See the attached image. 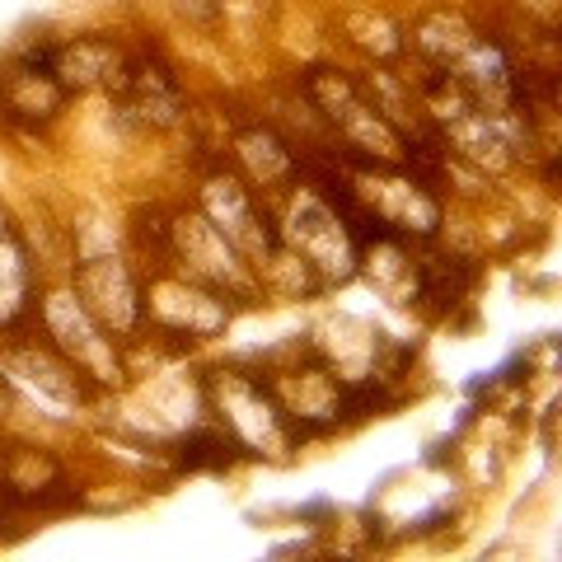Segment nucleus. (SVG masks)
<instances>
[{"instance_id":"obj_1","label":"nucleus","mask_w":562,"mask_h":562,"mask_svg":"<svg viewBox=\"0 0 562 562\" xmlns=\"http://www.w3.org/2000/svg\"><path fill=\"white\" fill-rule=\"evenodd\" d=\"M305 94H310L314 109L338 127V136L347 140V146L366 155V165H403L408 160L398 132L380 117V109L366 99L361 85H351L347 76H338V70H310Z\"/></svg>"},{"instance_id":"obj_2","label":"nucleus","mask_w":562,"mask_h":562,"mask_svg":"<svg viewBox=\"0 0 562 562\" xmlns=\"http://www.w3.org/2000/svg\"><path fill=\"white\" fill-rule=\"evenodd\" d=\"M286 239L295 258L314 268L324 281H347L357 272V244L347 235V221L338 216V206H328L319 192H301L291 202L286 216Z\"/></svg>"},{"instance_id":"obj_3","label":"nucleus","mask_w":562,"mask_h":562,"mask_svg":"<svg viewBox=\"0 0 562 562\" xmlns=\"http://www.w3.org/2000/svg\"><path fill=\"white\" fill-rule=\"evenodd\" d=\"M361 202L394 235H431L441 225L436 198L417 179H403L394 165H371V173L361 179Z\"/></svg>"},{"instance_id":"obj_4","label":"nucleus","mask_w":562,"mask_h":562,"mask_svg":"<svg viewBox=\"0 0 562 562\" xmlns=\"http://www.w3.org/2000/svg\"><path fill=\"white\" fill-rule=\"evenodd\" d=\"M61 99H66V90L47 70V47H33L24 61L0 70V113L10 122H24V127L52 122L61 109Z\"/></svg>"},{"instance_id":"obj_5","label":"nucleus","mask_w":562,"mask_h":562,"mask_svg":"<svg viewBox=\"0 0 562 562\" xmlns=\"http://www.w3.org/2000/svg\"><path fill=\"white\" fill-rule=\"evenodd\" d=\"M113 94L122 99V113L136 117L140 127H173L183 117L179 80L155 57H127V70H122V85Z\"/></svg>"},{"instance_id":"obj_6","label":"nucleus","mask_w":562,"mask_h":562,"mask_svg":"<svg viewBox=\"0 0 562 562\" xmlns=\"http://www.w3.org/2000/svg\"><path fill=\"white\" fill-rule=\"evenodd\" d=\"M206 221L231 239V249L249 254L258 262L277 254V235H272L268 216H262L258 202L235 179H211L206 183Z\"/></svg>"},{"instance_id":"obj_7","label":"nucleus","mask_w":562,"mask_h":562,"mask_svg":"<svg viewBox=\"0 0 562 562\" xmlns=\"http://www.w3.org/2000/svg\"><path fill=\"white\" fill-rule=\"evenodd\" d=\"M47 70L61 80V90H117L127 57L109 38H76L61 47H47Z\"/></svg>"},{"instance_id":"obj_8","label":"nucleus","mask_w":562,"mask_h":562,"mask_svg":"<svg viewBox=\"0 0 562 562\" xmlns=\"http://www.w3.org/2000/svg\"><path fill=\"white\" fill-rule=\"evenodd\" d=\"M80 295H85V310H90V319H99L103 328H117V333H127L136 324V291H132V281L127 272H122V262L117 258H94V262H85L80 268Z\"/></svg>"},{"instance_id":"obj_9","label":"nucleus","mask_w":562,"mask_h":562,"mask_svg":"<svg viewBox=\"0 0 562 562\" xmlns=\"http://www.w3.org/2000/svg\"><path fill=\"white\" fill-rule=\"evenodd\" d=\"M173 239H179V249H183V258L192 262V272L198 277L216 281L221 291H249V277H244L231 239H225L211 221H198V216L179 221L173 225Z\"/></svg>"},{"instance_id":"obj_10","label":"nucleus","mask_w":562,"mask_h":562,"mask_svg":"<svg viewBox=\"0 0 562 562\" xmlns=\"http://www.w3.org/2000/svg\"><path fill=\"white\" fill-rule=\"evenodd\" d=\"M47 319H52V333L76 351L80 371H90L99 380H113L117 375V361L109 357V342L94 338V324H90V310L76 305L70 295H52L47 301Z\"/></svg>"},{"instance_id":"obj_11","label":"nucleus","mask_w":562,"mask_h":562,"mask_svg":"<svg viewBox=\"0 0 562 562\" xmlns=\"http://www.w3.org/2000/svg\"><path fill=\"white\" fill-rule=\"evenodd\" d=\"M150 310L160 314L169 328L188 333V338H198V333H216L225 319H231V314L216 305V295H202V291L183 286V281H160V286L150 291Z\"/></svg>"},{"instance_id":"obj_12","label":"nucleus","mask_w":562,"mask_h":562,"mask_svg":"<svg viewBox=\"0 0 562 562\" xmlns=\"http://www.w3.org/2000/svg\"><path fill=\"white\" fill-rule=\"evenodd\" d=\"M225 403H231V422L249 436L254 446H268V450H281L286 446V431H281V413L277 403L258 390L249 380H225Z\"/></svg>"},{"instance_id":"obj_13","label":"nucleus","mask_w":562,"mask_h":562,"mask_svg":"<svg viewBox=\"0 0 562 562\" xmlns=\"http://www.w3.org/2000/svg\"><path fill=\"white\" fill-rule=\"evenodd\" d=\"M235 150H239V165L249 169L262 188L286 183V179H291V169H295L291 150H286V140H277L268 127H249V132H239Z\"/></svg>"},{"instance_id":"obj_14","label":"nucleus","mask_w":562,"mask_h":562,"mask_svg":"<svg viewBox=\"0 0 562 562\" xmlns=\"http://www.w3.org/2000/svg\"><path fill=\"white\" fill-rule=\"evenodd\" d=\"M347 33H351V43L366 47L380 61H390V57H398V52H403L398 29L390 20H375V14H347Z\"/></svg>"},{"instance_id":"obj_15","label":"nucleus","mask_w":562,"mask_h":562,"mask_svg":"<svg viewBox=\"0 0 562 562\" xmlns=\"http://www.w3.org/2000/svg\"><path fill=\"white\" fill-rule=\"evenodd\" d=\"M20 286H24V268H20V249L10 244V235L0 231V314H10L20 305Z\"/></svg>"},{"instance_id":"obj_16","label":"nucleus","mask_w":562,"mask_h":562,"mask_svg":"<svg viewBox=\"0 0 562 562\" xmlns=\"http://www.w3.org/2000/svg\"><path fill=\"white\" fill-rule=\"evenodd\" d=\"M225 450H231V441H225V436H192V441H183V464H188V469H202V464L216 469V464L231 460Z\"/></svg>"}]
</instances>
